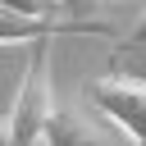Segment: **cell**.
Instances as JSON below:
<instances>
[{
  "label": "cell",
  "instance_id": "cell-3",
  "mask_svg": "<svg viewBox=\"0 0 146 146\" xmlns=\"http://www.w3.org/2000/svg\"><path fill=\"white\" fill-rule=\"evenodd\" d=\"M96 110V105H91ZM91 110L78 100V96H64L55 100V114L46 123V141L41 146H128V137L110 132V123H96Z\"/></svg>",
  "mask_w": 146,
  "mask_h": 146
},
{
  "label": "cell",
  "instance_id": "cell-4",
  "mask_svg": "<svg viewBox=\"0 0 146 146\" xmlns=\"http://www.w3.org/2000/svg\"><path fill=\"white\" fill-rule=\"evenodd\" d=\"M27 36H41V41H50V36H114V27H105V23H46V18H18V14H9L5 9V46H18V41H27Z\"/></svg>",
  "mask_w": 146,
  "mask_h": 146
},
{
  "label": "cell",
  "instance_id": "cell-6",
  "mask_svg": "<svg viewBox=\"0 0 146 146\" xmlns=\"http://www.w3.org/2000/svg\"><path fill=\"white\" fill-rule=\"evenodd\" d=\"M137 46H146V14H141V18L132 23V32L119 41V50H137Z\"/></svg>",
  "mask_w": 146,
  "mask_h": 146
},
{
  "label": "cell",
  "instance_id": "cell-2",
  "mask_svg": "<svg viewBox=\"0 0 146 146\" xmlns=\"http://www.w3.org/2000/svg\"><path fill=\"white\" fill-rule=\"evenodd\" d=\"M87 100H91L132 146H146V82H141V78L100 73V78L87 82Z\"/></svg>",
  "mask_w": 146,
  "mask_h": 146
},
{
  "label": "cell",
  "instance_id": "cell-7",
  "mask_svg": "<svg viewBox=\"0 0 146 146\" xmlns=\"http://www.w3.org/2000/svg\"><path fill=\"white\" fill-rule=\"evenodd\" d=\"M68 5H78V0H68Z\"/></svg>",
  "mask_w": 146,
  "mask_h": 146
},
{
  "label": "cell",
  "instance_id": "cell-1",
  "mask_svg": "<svg viewBox=\"0 0 146 146\" xmlns=\"http://www.w3.org/2000/svg\"><path fill=\"white\" fill-rule=\"evenodd\" d=\"M55 114V91H50V46L41 41L36 59L27 64L23 87L14 91V105L5 114V146H41L46 123Z\"/></svg>",
  "mask_w": 146,
  "mask_h": 146
},
{
  "label": "cell",
  "instance_id": "cell-5",
  "mask_svg": "<svg viewBox=\"0 0 146 146\" xmlns=\"http://www.w3.org/2000/svg\"><path fill=\"white\" fill-rule=\"evenodd\" d=\"M5 9L18 18H50V14L68 9V0H5Z\"/></svg>",
  "mask_w": 146,
  "mask_h": 146
}]
</instances>
